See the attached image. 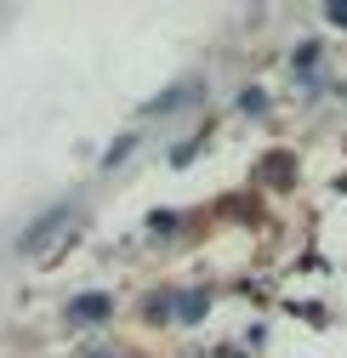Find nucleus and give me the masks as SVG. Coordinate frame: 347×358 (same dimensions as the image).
<instances>
[{
	"label": "nucleus",
	"mask_w": 347,
	"mask_h": 358,
	"mask_svg": "<svg viewBox=\"0 0 347 358\" xmlns=\"http://www.w3.org/2000/svg\"><path fill=\"white\" fill-rule=\"evenodd\" d=\"M74 216V205H52L46 216H40V222H29V228H23V239H17V250H40V245H46L57 228H63V222Z\"/></svg>",
	"instance_id": "f257e3e1"
},
{
	"label": "nucleus",
	"mask_w": 347,
	"mask_h": 358,
	"mask_svg": "<svg viewBox=\"0 0 347 358\" xmlns=\"http://www.w3.org/2000/svg\"><path fill=\"white\" fill-rule=\"evenodd\" d=\"M188 97H199V80H183V85H177V92H160V97H154L148 108H154V114H165V108H183Z\"/></svg>",
	"instance_id": "f03ea898"
},
{
	"label": "nucleus",
	"mask_w": 347,
	"mask_h": 358,
	"mask_svg": "<svg viewBox=\"0 0 347 358\" xmlns=\"http://www.w3.org/2000/svg\"><path fill=\"white\" fill-rule=\"evenodd\" d=\"M108 313V296H85V301H74V319H103Z\"/></svg>",
	"instance_id": "7ed1b4c3"
},
{
	"label": "nucleus",
	"mask_w": 347,
	"mask_h": 358,
	"mask_svg": "<svg viewBox=\"0 0 347 358\" xmlns=\"http://www.w3.org/2000/svg\"><path fill=\"white\" fill-rule=\"evenodd\" d=\"M177 313H183V319L194 324V319H199V313H205V296H183V301H177Z\"/></svg>",
	"instance_id": "20e7f679"
},
{
	"label": "nucleus",
	"mask_w": 347,
	"mask_h": 358,
	"mask_svg": "<svg viewBox=\"0 0 347 358\" xmlns=\"http://www.w3.org/2000/svg\"><path fill=\"white\" fill-rule=\"evenodd\" d=\"M330 12V23H347V0H336V6H325Z\"/></svg>",
	"instance_id": "39448f33"
}]
</instances>
